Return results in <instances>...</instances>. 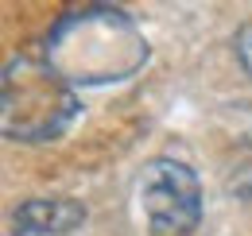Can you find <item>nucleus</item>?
Here are the masks:
<instances>
[{
  "label": "nucleus",
  "instance_id": "obj_1",
  "mask_svg": "<svg viewBox=\"0 0 252 236\" xmlns=\"http://www.w3.org/2000/svg\"><path fill=\"white\" fill-rule=\"evenodd\" d=\"M140 206L152 236H190L202 221V186L187 163L152 159L140 175Z\"/></svg>",
  "mask_w": 252,
  "mask_h": 236
},
{
  "label": "nucleus",
  "instance_id": "obj_2",
  "mask_svg": "<svg viewBox=\"0 0 252 236\" xmlns=\"http://www.w3.org/2000/svg\"><path fill=\"white\" fill-rule=\"evenodd\" d=\"M86 221V209L70 198H32L16 209L20 236H47V233H70Z\"/></svg>",
  "mask_w": 252,
  "mask_h": 236
},
{
  "label": "nucleus",
  "instance_id": "obj_3",
  "mask_svg": "<svg viewBox=\"0 0 252 236\" xmlns=\"http://www.w3.org/2000/svg\"><path fill=\"white\" fill-rule=\"evenodd\" d=\"M233 51H237V62L245 66V74H252V24H245V28L237 31Z\"/></svg>",
  "mask_w": 252,
  "mask_h": 236
}]
</instances>
